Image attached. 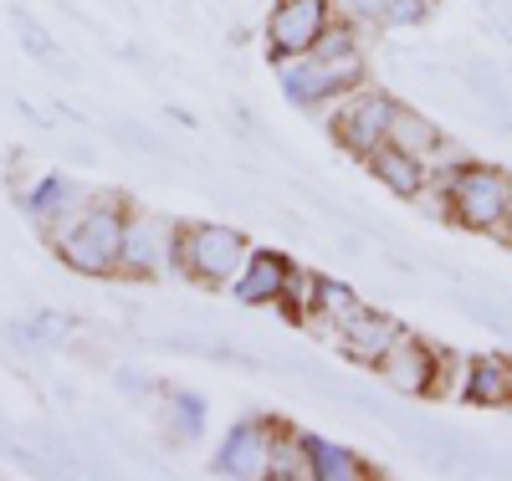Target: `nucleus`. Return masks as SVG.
<instances>
[{
  "label": "nucleus",
  "instance_id": "4be33fe9",
  "mask_svg": "<svg viewBox=\"0 0 512 481\" xmlns=\"http://www.w3.org/2000/svg\"><path fill=\"white\" fill-rule=\"evenodd\" d=\"M431 11H436V0H390L384 16H379V26H420Z\"/></svg>",
  "mask_w": 512,
  "mask_h": 481
},
{
  "label": "nucleus",
  "instance_id": "9d476101",
  "mask_svg": "<svg viewBox=\"0 0 512 481\" xmlns=\"http://www.w3.org/2000/svg\"><path fill=\"white\" fill-rule=\"evenodd\" d=\"M461 400L477 410H507L512 405V359L507 354H477L461 369Z\"/></svg>",
  "mask_w": 512,
  "mask_h": 481
},
{
  "label": "nucleus",
  "instance_id": "f8f14e48",
  "mask_svg": "<svg viewBox=\"0 0 512 481\" xmlns=\"http://www.w3.org/2000/svg\"><path fill=\"white\" fill-rule=\"evenodd\" d=\"M364 164H369V174L384 185V190H395L400 200H415L420 190H425V180H431V164L425 159H415L410 149H400V144H390L384 139L379 149H369L364 154Z\"/></svg>",
  "mask_w": 512,
  "mask_h": 481
},
{
  "label": "nucleus",
  "instance_id": "a878e982",
  "mask_svg": "<svg viewBox=\"0 0 512 481\" xmlns=\"http://www.w3.org/2000/svg\"><path fill=\"white\" fill-rule=\"evenodd\" d=\"M507 410H512V405H507Z\"/></svg>",
  "mask_w": 512,
  "mask_h": 481
},
{
  "label": "nucleus",
  "instance_id": "2eb2a0df",
  "mask_svg": "<svg viewBox=\"0 0 512 481\" xmlns=\"http://www.w3.org/2000/svg\"><path fill=\"white\" fill-rule=\"evenodd\" d=\"M390 144H400V149H410L415 159H425V164H436V159H446V134L425 118V113H415V108H395V123H390Z\"/></svg>",
  "mask_w": 512,
  "mask_h": 481
},
{
  "label": "nucleus",
  "instance_id": "f03ea898",
  "mask_svg": "<svg viewBox=\"0 0 512 481\" xmlns=\"http://www.w3.org/2000/svg\"><path fill=\"white\" fill-rule=\"evenodd\" d=\"M354 87H364V52H359V36L349 31V21H333L313 52L282 62V93L297 108L333 103V98L354 93Z\"/></svg>",
  "mask_w": 512,
  "mask_h": 481
},
{
  "label": "nucleus",
  "instance_id": "aec40b11",
  "mask_svg": "<svg viewBox=\"0 0 512 481\" xmlns=\"http://www.w3.org/2000/svg\"><path fill=\"white\" fill-rule=\"evenodd\" d=\"M164 425L175 430V441H195L200 435V425H205V400H195V395H164Z\"/></svg>",
  "mask_w": 512,
  "mask_h": 481
},
{
  "label": "nucleus",
  "instance_id": "dca6fc26",
  "mask_svg": "<svg viewBox=\"0 0 512 481\" xmlns=\"http://www.w3.org/2000/svg\"><path fill=\"white\" fill-rule=\"evenodd\" d=\"M303 441H308L313 481H364V476H374L369 461L349 446H333V441H323V435H303Z\"/></svg>",
  "mask_w": 512,
  "mask_h": 481
},
{
  "label": "nucleus",
  "instance_id": "a211bd4d",
  "mask_svg": "<svg viewBox=\"0 0 512 481\" xmlns=\"http://www.w3.org/2000/svg\"><path fill=\"white\" fill-rule=\"evenodd\" d=\"M272 481H313V466H308V441L277 425V441H272V466H267Z\"/></svg>",
  "mask_w": 512,
  "mask_h": 481
},
{
  "label": "nucleus",
  "instance_id": "20e7f679",
  "mask_svg": "<svg viewBox=\"0 0 512 481\" xmlns=\"http://www.w3.org/2000/svg\"><path fill=\"white\" fill-rule=\"evenodd\" d=\"M251 241L236 226H216V221H200V226H180V251H175V267L200 282V287H231L236 272L246 267Z\"/></svg>",
  "mask_w": 512,
  "mask_h": 481
},
{
  "label": "nucleus",
  "instance_id": "6ab92c4d",
  "mask_svg": "<svg viewBox=\"0 0 512 481\" xmlns=\"http://www.w3.org/2000/svg\"><path fill=\"white\" fill-rule=\"evenodd\" d=\"M277 308H282L292 323H308L313 308H318V277L303 272V267H292V272H287V287H282V297H277Z\"/></svg>",
  "mask_w": 512,
  "mask_h": 481
},
{
  "label": "nucleus",
  "instance_id": "f257e3e1",
  "mask_svg": "<svg viewBox=\"0 0 512 481\" xmlns=\"http://www.w3.org/2000/svg\"><path fill=\"white\" fill-rule=\"evenodd\" d=\"M123 221L128 205L113 195H88L82 205H72L67 215H57L52 226H41L47 246L82 277H118V246H123Z\"/></svg>",
  "mask_w": 512,
  "mask_h": 481
},
{
  "label": "nucleus",
  "instance_id": "4468645a",
  "mask_svg": "<svg viewBox=\"0 0 512 481\" xmlns=\"http://www.w3.org/2000/svg\"><path fill=\"white\" fill-rule=\"evenodd\" d=\"M364 308H369V302H359V292H354V287L333 282V277H318V308H313L308 328H328V338H338V333H344Z\"/></svg>",
  "mask_w": 512,
  "mask_h": 481
},
{
  "label": "nucleus",
  "instance_id": "5701e85b",
  "mask_svg": "<svg viewBox=\"0 0 512 481\" xmlns=\"http://www.w3.org/2000/svg\"><path fill=\"white\" fill-rule=\"evenodd\" d=\"M384 6H390V0H333L338 21H364V26H379Z\"/></svg>",
  "mask_w": 512,
  "mask_h": 481
},
{
  "label": "nucleus",
  "instance_id": "39448f33",
  "mask_svg": "<svg viewBox=\"0 0 512 481\" xmlns=\"http://www.w3.org/2000/svg\"><path fill=\"white\" fill-rule=\"evenodd\" d=\"M180 251V226L149 210H128L123 221V246H118V272L123 277H164L175 267Z\"/></svg>",
  "mask_w": 512,
  "mask_h": 481
},
{
  "label": "nucleus",
  "instance_id": "f3484780",
  "mask_svg": "<svg viewBox=\"0 0 512 481\" xmlns=\"http://www.w3.org/2000/svg\"><path fill=\"white\" fill-rule=\"evenodd\" d=\"M82 200H88V190H77L72 180H62V174H47V180L26 195V210H31L36 226H52L57 215H67V210L82 205Z\"/></svg>",
  "mask_w": 512,
  "mask_h": 481
},
{
  "label": "nucleus",
  "instance_id": "0eeeda50",
  "mask_svg": "<svg viewBox=\"0 0 512 481\" xmlns=\"http://www.w3.org/2000/svg\"><path fill=\"white\" fill-rule=\"evenodd\" d=\"M333 21H338L333 0H277L272 16H267V47H272V62H292V57L313 52Z\"/></svg>",
  "mask_w": 512,
  "mask_h": 481
},
{
  "label": "nucleus",
  "instance_id": "6e6552de",
  "mask_svg": "<svg viewBox=\"0 0 512 481\" xmlns=\"http://www.w3.org/2000/svg\"><path fill=\"white\" fill-rule=\"evenodd\" d=\"M374 374L390 384L395 395H431V379H436V348L425 343V338H415V333L400 328V338L379 354Z\"/></svg>",
  "mask_w": 512,
  "mask_h": 481
},
{
  "label": "nucleus",
  "instance_id": "423d86ee",
  "mask_svg": "<svg viewBox=\"0 0 512 481\" xmlns=\"http://www.w3.org/2000/svg\"><path fill=\"white\" fill-rule=\"evenodd\" d=\"M395 108L400 103L374 93V87H354V93H344V98H338V108H333V118H328L338 149H349L354 159H364L369 149H379L384 139H390Z\"/></svg>",
  "mask_w": 512,
  "mask_h": 481
},
{
  "label": "nucleus",
  "instance_id": "ddd939ff",
  "mask_svg": "<svg viewBox=\"0 0 512 481\" xmlns=\"http://www.w3.org/2000/svg\"><path fill=\"white\" fill-rule=\"evenodd\" d=\"M400 338V323L395 318H384V313H374V308H364L344 333H338V348L354 359V364H364V369H374L379 364V354L390 348Z\"/></svg>",
  "mask_w": 512,
  "mask_h": 481
},
{
  "label": "nucleus",
  "instance_id": "1a4fd4ad",
  "mask_svg": "<svg viewBox=\"0 0 512 481\" xmlns=\"http://www.w3.org/2000/svg\"><path fill=\"white\" fill-rule=\"evenodd\" d=\"M272 441H277L272 420H241L216 451V471L231 481H262L272 466Z\"/></svg>",
  "mask_w": 512,
  "mask_h": 481
},
{
  "label": "nucleus",
  "instance_id": "7ed1b4c3",
  "mask_svg": "<svg viewBox=\"0 0 512 481\" xmlns=\"http://www.w3.org/2000/svg\"><path fill=\"white\" fill-rule=\"evenodd\" d=\"M436 185L446 195V221H456L466 231H487V236L502 231L512 174H502L497 164H482V159H456L436 174Z\"/></svg>",
  "mask_w": 512,
  "mask_h": 481
},
{
  "label": "nucleus",
  "instance_id": "412c9836",
  "mask_svg": "<svg viewBox=\"0 0 512 481\" xmlns=\"http://www.w3.org/2000/svg\"><path fill=\"white\" fill-rule=\"evenodd\" d=\"M16 36H21V47H26V57H36V62H57V47H52V36L41 31L26 11H16Z\"/></svg>",
  "mask_w": 512,
  "mask_h": 481
},
{
  "label": "nucleus",
  "instance_id": "9b49d317",
  "mask_svg": "<svg viewBox=\"0 0 512 481\" xmlns=\"http://www.w3.org/2000/svg\"><path fill=\"white\" fill-rule=\"evenodd\" d=\"M287 272H292V261H287V256H277V251H251V256H246V267H241L236 282H231V292H236L241 308H267V302L282 297Z\"/></svg>",
  "mask_w": 512,
  "mask_h": 481
},
{
  "label": "nucleus",
  "instance_id": "393cba45",
  "mask_svg": "<svg viewBox=\"0 0 512 481\" xmlns=\"http://www.w3.org/2000/svg\"><path fill=\"white\" fill-rule=\"evenodd\" d=\"M497 236H507V241H512V195H507V215H502V231H497Z\"/></svg>",
  "mask_w": 512,
  "mask_h": 481
},
{
  "label": "nucleus",
  "instance_id": "b1692460",
  "mask_svg": "<svg viewBox=\"0 0 512 481\" xmlns=\"http://www.w3.org/2000/svg\"><path fill=\"white\" fill-rule=\"evenodd\" d=\"M123 389H128V395H149V379L128 369V374H123Z\"/></svg>",
  "mask_w": 512,
  "mask_h": 481
}]
</instances>
